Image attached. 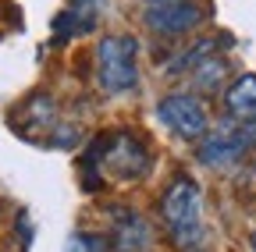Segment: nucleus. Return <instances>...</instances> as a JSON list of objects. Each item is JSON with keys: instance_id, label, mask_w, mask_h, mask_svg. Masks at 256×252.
<instances>
[{"instance_id": "20e7f679", "label": "nucleus", "mask_w": 256, "mask_h": 252, "mask_svg": "<svg viewBox=\"0 0 256 252\" xmlns=\"http://www.w3.org/2000/svg\"><path fill=\"white\" fill-rule=\"evenodd\" d=\"M156 117L168 124V128L182 139H203L206 128H210V117H206V107L196 92H171L156 103Z\"/></svg>"}, {"instance_id": "f8f14e48", "label": "nucleus", "mask_w": 256, "mask_h": 252, "mask_svg": "<svg viewBox=\"0 0 256 252\" xmlns=\"http://www.w3.org/2000/svg\"><path fill=\"white\" fill-rule=\"evenodd\" d=\"M235 128H238V139L246 142V149H252V146H256V117H246V121H238Z\"/></svg>"}, {"instance_id": "0eeeda50", "label": "nucleus", "mask_w": 256, "mask_h": 252, "mask_svg": "<svg viewBox=\"0 0 256 252\" xmlns=\"http://www.w3.org/2000/svg\"><path fill=\"white\" fill-rule=\"evenodd\" d=\"M153 242L150 224L136 210H114V249L118 252H146Z\"/></svg>"}, {"instance_id": "7ed1b4c3", "label": "nucleus", "mask_w": 256, "mask_h": 252, "mask_svg": "<svg viewBox=\"0 0 256 252\" xmlns=\"http://www.w3.org/2000/svg\"><path fill=\"white\" fill-rule=\"evenodd\" d=\"M96 164H104V171H114L124 181H139L150 174V149L139 135L132 132H114V135H96L86 149Z\"/></svg>"}, {"instance_id": "ddd939ff", "label": "nucleus", "mask_w": 256, "mask_h": 252, "mask_svg": "<svg viewBox=\"0 0 256 252\" xmlns=\"http://www.w3.org/2000/svg\"><path fill=\"white\" fill-rule=\"evenodd\" d=\"M100 4H104V0H72V7L89 11V14H100Z\"/></svg>"}, {"instance_id": "39448f33", "label": "nucleus", "mask_w": 256, "mask_h": 252, "mask_svg": "<svg viewBox=\"0 0 256 252\" xmlns=\"http://www.w3.org/2000/svg\"><path fill=\"white\" fill-rule=\"evenodd\" d=\"M196 156H200V164H206L214 171H228V167H235L246 156V142L238 139V128L228 121V124H220L217 132H210V135L200 139Z\"/></svg>"}, {"instance_id": "4468645a", "label": "nucleus", "mask_w": 256, "mask_h": 252, "mask_svg": "<svg viewBox=\"0 0 256 252\" xmlns=\"http://www.w3.org/2000/svg\"><path fill=\"white\" fill-rule=\"evenodd\" d=\"M160 4H174V0H146V7H160Z\"/></svg>"}, {"instance_id": "f03ea898", "label": "nucleus", "mask_w": 256, "mask_h": 252, "mask_svg": "<svg viewBox=\"0 0 256 252\" xmlns=\"http://www.w3.org/2000/svg\"><path fill=\"white\" fill-rule=\"evenodd\" d=\"M96 82L104 92L121 96L139 85V39L128 32H110L96 43Z\"/></svg>"}, {"instance_id": "2eb2a0df", "label": "nucleus", "mask_w": 256, "mask_h": 252, "mask_svg": "<svg viewBox=\"0 0 256 252\" xmlns=\"http://www.w3.org/2000/svg\"><path fill=\"white\" fill-rule=\"evenodd\" d=\"M252 252H256V235H252Z\"/></svg>"}, {"instance_id": "6e6552de", "label": "nucleus", "mask_w": 256, "mask_h": 252, "mask_svg": "<svg viewBox=\"0 0 256 252\" xmlns=\"http://www.w3.org/2000/svg\"><path fill=\"white\" fill-rule=\"evenodd\" d=\"M224 107L235 117H256V75H238L224 89Z\"/></svg>"}, {"instance_id": "9b49d317", "label": "nucleus", "mask_w": 256, "mask_h": 252, "mask_svg": "<svg viewBox=\"0 0 256 252\" xmlns=\"http://www.w3.org/2000/svg\"><path fill=\"white\" fill-rule=\"evenodd\" d=\"M64 252H107V242L100 235H72Z\"/></svg>"}, {"instance_id": "9d476101", "label": "nucleus", "mask_w": 256, "mask_h": 252, "mask_svg": "<svg viewBox=\"0 0 256 252\" xmlns=\"http://www.w3.org/2000/svg\"><path fill=\"white\" fill-rule=\"evenodd\" d=\"M224 75H228V60L224 57H206L203 64L192 71V85H196L200 92H217Z\"/></svg>"}, {"instance_id": "1a4fd4ad", "label": "nucleus", "mask_w": 256, "mask_h": 252, "mask_svg": "<svg viewBox=\"0 0 256 252\" xmlns=\"http://www.w3.org/2000/svg\"><path fill=\"white\" fill-rule=\"evenodd\" d=\"M96 18H100V14H89V11H78V7L60 11V14L54 18V36H57V43L92 32V28H96Z\"/></svg>"}, {"instance_id": "423d86ee", "label": "nucleus", "mask_w": 256, "mask_h": 252, "mask_svg": "<svg viewBox=\"0 0 256 252\" xmlns=\"http://www.w3.org/2000/svg\"><path fill=\"white\" fill-rule=\"evenodd\" d=\"M142 18H146V25L156 36H185V32H192V28L203 21V11L192 4V0H174V4L146 7Z\"/></svg>"}, {"instance_id": "f257e3e1", "label": "nucleus", "mask_w": 256, "mask_h": 252, "mask_svg": "<svg viewBox=\"0 0 256 252\" xmlns=\"http://www.w3.org/2000/svg\"><path fill=\"white\" fill-rule=\"evenodd\" d=\"M160 217L171 231V242L185 252H200L206 242L203 228V192L192 178H174L160 199Z\"/></svg>"}]
</instances>
